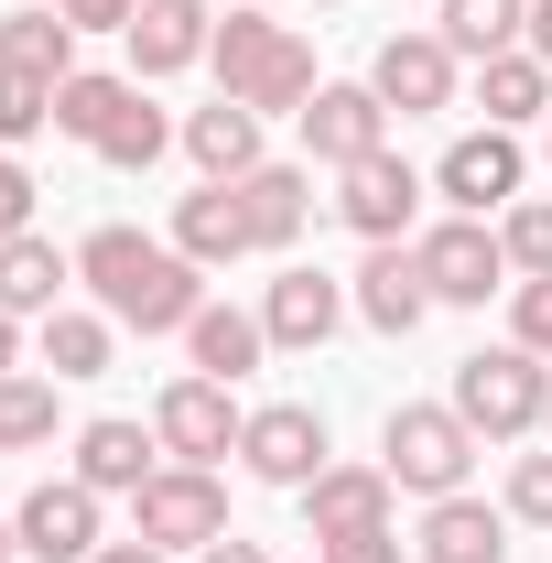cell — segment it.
Instances as JSON below:
<instances>
[{"instance_id": "14", "label": "cell", "mask_w": 552, "mask_h": 563, "mask_svg": "<svg viewBox=\"0 0 552 563\" xmlns=\"http://www.w3.org/2000/svg\"><path fill=\"white\" fill-rule=\"evenodd\" d=\"M207 44H217L207 0H141L131 11V76H185V66H207Z\"/></svg>"}, {"instance_id": "26", "label": "cell", "mask_w": 552, "mask_h": 563, "mask_svg": "<svg viewBox=\"0 0 552 563\" xmlns=\"http://www.w3.org/2000/svg\"><path fill=\"white\" fill-rule=\"evenodd\" d=\"M433 33L455 44V66L520 55V33H531V0H444V22H433Z\"/></svg>"}, {"instance_id": "30", "label": "cell", "mask_w": 552, "mask_h": 563, "mask_svg": "<svg viewBox=\"0 0 552 563\" xmlns=\"http://www.w3.org/2000/svg\"><path fill=\"white\" fill-rule=\"evenodd\" d=\"M109 368V314H44V379H98Z\"/></svg>"}, {"instance_id": "3", "label": "cell", "mask_w": 552, "mask_h": 563, "mask_svg": "<svg viewBox=\"0 0 552 563\" xmlns=\"http://www.w3.org/2000/svg\"><path fill=\"white\" fill-rule=\"evenodd\" d=\"M455 412H466L477 444H520V433H542V412H552L542 357H531V347H477V357H455Z\"/></svg>"}, {"instance_id": "10", "label": "cell", "mask_w": 552, "mask_h": 563, "mask_svg": "<svg viewBox=\"0 0 552 563\" xmlns=\"http://www.w3.org/2000/svg\"><path fill=\"white\" fill-rule=\"evenodd\" d=\"M303 152H314L325 174L390 152V98H379V87H314V98H303Z\"/></svg>"}, {"instance_id": "16", "label": "cell", "mask_w": 552, "mask_h": 563, "mask_svg": "<svg viewBox=\"0 0 552 563\" xmlns=\"http://www.w3.org/2000/svg\"><path fill=\"white\" fill-rule=\"evenodd\" d=\"M346 303H357L379 336H412L422 314H433V282H422V261L401 250V239H379V250L357 261V292H346Z\"/></svg>"}, {"instance_id": "4", "label": "cell", "mask_w": 552, "mask_h": 563, "mask_svg": "<svg viewBox=\"0 0 552 563\" xmlns=\"http://www.w3.org/2000/svg\"><path fill=\"white\" fill-rule=\"evenodd\" d=\"M379 466H390V488H412V498H455L466 466H477V433H466L455 401H401L379 422Z\"/></svg>"}, {"instance_id": "7", "label": "cell", "mask_w": 552, "mask_h": 563, "mask_svg": "<svg viewBox=\"0 0 552 563\" xmlns=\"http://www.w3.org/2000/svg\"><path fill=\"white\" fill-rule=\"evenodd\" d=\"M412 261H422V282H433V303H487V292H509V239H498L487 217H444V228H422Z\"/></svg>"}, {"instance_id": "23", "label": "cell", "mask_w": 552, "mask_h": 563, "mask_svg": "<svg viewBox=\"0 0 552 563\" xmlns=\"http://www.w3.org/2000/svg\"><path fill=\"white\" fill-rule=\"evenodd\" d=\"M185 152H196V174H207V185H239V174H261V109H239V98H207V109L185 120Z\"/></svg>"}, {"instance_id": "42", "label": "cell", "mask_w": 552, "mask_h": 563, "mask_svg": "<svg viewBox=\"0 0 552 563\" xmlns=\"http://www.w3.org/2000/svg\"><path fill=\"white\" fill-rule=\"evenodd\" d=\"M11 553H22V531H11V520H0V563H11Z\"/></svg>"}, {"instance_id": "43", "label": "cell", "mask_w": 552, "mask_h": 563, "mask_svg": "<svg viewBox=\"0 0 552 563\" xmlns=\"http://www.w3.org/2000/svg\"><path fill=\"white\" fill-rule=\"evenodd\" d=\"M22 11H55V0H22Z\"/></svg>"}, {"instance_id": "27", "label": "cell", "mask_w": 552, "mask_h": 563, "mask_svg": "<svg viewBox=\"0 0 552 563\" xmlns=\"http://www.w3.org/2000/svg\"><path fill=\"white\" fill-rule=\"evenodd\" d=\"M477 98H487V120L498 131H520V120H552V66L520 44V55H487L477 66Z\"/></svg>"}, {"instance_id": "17", "label": "cell", "mask_w": 552, "mask_h": 563, "mask_svg": "<svg viewBox=\"0 0 552 563\" xmlns=\"http://www.w3.org/2000/svg\"><path fill=\"white\" fill-rule=\"evenodd\" d=\"M152 455H163V433H152V422H87V433H76V477H87V488L98 498H141L152 488V477H163V466H152Z\"/></svg>"}, {"instance_id": "41", "label": "cell", "mask_w": 552, "mask_h": 563, "mask_svg": "<svg viewBox=\"0 0 552 563\" xmlns=\"http://www.w3.org/2000/svg\"><path fill=\"white\" fill-rule=\"evenodd\" d=\"M22 368V314H0V379Z\"/></svg>"}, {"instance_id": "35", "label": "cell", "mask_w": 552, "mask_h": 563, "mask_svg": "<svg viewBox=\"0 0 552 563\" xmlns=\"http://www.w3.org/2000/svg\"><path fill=\"white\" fill-rule=\"evenodd\" d=\"M509 520L552 531V455H520V466H509Z\"/></svg>"}, {"instance_id": "2", "label": "cell", "mask_w": 552, "mask_h": 563, "mask_svg": "<svg viewBox=\"0 0 552 563\" xmlns=\"http://www.w3.org/2000/svg\"><path fill=\"white\" fill-rule=\"evenodd\" d=\"M207 66H217V98H239V109H292L303 120V98L325 87L314 76V44L292 33V22H272V11H228L217 22V44H207Z\"/></svg>"}, {"instance_id": "20", "label": "cell", "mask_w": 552, "mask_h": 563, "mask_svg": "<svg viewBox=\"0 0 552 563\" xmlns=\"http://www.w3.org/2000/svg\"><path fill=\"white\" fill-rule=\"evenodd\" d=\"M239 217H250V250H292L303 217H314V174H303V163H261V174H239Z\"/></svg>"}, {"instance_id": "38", "label": "cell", "mask_w": 552, "mask_h": 563, "mask_svg": "<svg viewBox=\"0 0 552 563\" xmlns=\"http://www.w3.org/2000/svg\"><path fill=\"white\" fill-rule=\"evenodd\" d=\"M196 563H272V553H261V542H239V531H217V542H207Z\"/></svg>"}, {"instance_id": "22", "label": "cell", "mask_w": 552, "mask_h": 563, "mask_svg": "<svg viewBox=\"0 0 552 563\" xmlns=\"http://www.w3.org/2000/svg\"><path fill=\"white\" fill-rule=\"evenodd\" d=\"M174 250H185L196 272H228V261H250V217H239V185H196V196L174 207Z\"/></svg>"}, {"instance_id": "33", "label": "cell", "mask_w": 552, "mask_h": 563, "mask_svg": "<svg viewBox=\"0 0 552 563\" xmlns=\"http://www.w3.org/2000/svg\"><path fill=\"white\" fill-rule=\"evenodd\" d=\"M55 131V87L44 76H0V141H33Z\"/></svg>"}, {"instance_id": "46", "label": "cell", "mask_w": 552, "mask_h": 563, "mask_svg": "<svg viewBox=\"0 0 552 563\" xmlns=\"http://www.w3.org/2000/svg\"><path fill=\"white\" fill-rule=\"evenodd\" d=\"M542 141H552V131H542Z\"/></svg>"}, {"instance_id": "8", "label": "cell", "mask_w": 552, "mask_h": 563, "mask_svg": "<svg viewBox=\"0 0 552 563\" xmlns=\"http://www.w3.org/2000/svg\"><path fill=\"white\" fill-rule=\"evenodd\" d=\"M239 466L261 477V488H314L325 466H336V444H325V412H303V401H272V412H250V433H239Z\"/></svg>"}, {"instance_id": "24", "label": "cell", "mask_w": 552, "mask_h": 563, "mask_svg": "<svg viewBox=\"0 0 552 563\" xmlns=\"http://www.w3.org/2000/svg\"><path fill=\"white\" fill-rule=\"evenodd\" d=\"M185 357H196L207 379H228V390H239V379L272 357V325H261V314H239V303H207V314L185 325Z\"/></svg>"}, {"instance_id": "28", "label": "cell", "mask_w": 552, "mask_h": 563, "mask_svg": "<svg viewBox=\"0 0 552 563\" xmlns=\"http://www.w3.org/2000/svg\"><path fill=\"white\" fill-rule=\"evenodd\" d=\"M174 141H185V131H174V120L141 98V76H131V98H120V109H109V131H98V163H120V174H152Z\"/></svg>"}, {"instance_id": "5", "label": "cell", "mask_w": 552, "mask_h": 563, "mask_svg": "<svg viewBox=\"0 0 552 563\" xmlns=\"http://www.w3.org/2000/svg\"><path fill=\"white\" fill-rule=\"evenodd\" d=\"M152 433H163V455H174V466H217V455H239L250 412L228 401V379L185 368V379H163V401H152Z\"/></svg>"}, {"instance_id": "1", "label": "cell", "mask_w": 552, "mask_h": 563, "mask_svg": "<svg viewBox=\"0 0 552 563\" xmlns=\"http://www.w3.org/2000/svg\"><path fill=\"white\" fill-rule=\"evenodd\" d=\"M76 282L98 292L109 325H141V336H185L207 314V272L174 239H141V228H87L76 239Z\"/></svg>"}, {"instance_id": "6", "label": "cell", "mask_w": 552, "mask_h": 563, "mask_svg": "<svg viewBox=\"0 0 552 563\" xmlns=\"http://www.w3.org/2000/svg\"><path fill=\"white\" fill-rule=\"evenodd\" d=\"M131 531L152 542V553H207L217 531H228V488H217V466H163V477L131 498Z\"/></svg>"}, {"instance_id": "11", "label": "cell", "mask_w": 552, "mask_h": 563, "mask_svg": "<svg viewBox=\"0 0 552 563\" xmlns=\"http://www.w3.org/2000/svg\"><path fill=\"white\" fill-rule=\"evenodd\" d=\"M336 217L379 250V239H401V228L422 217V174L401 163V152H368V163H346V174H336Z\"/></svg>"}, {"instance_id": "9", "label": "cell", "mask_w": 552, "mask_h": 563, "mask_svg": "<svg viewBox=\"0 0 552 563\" xmlns=\"http://www.w3.org/2000/svg\"><path fill=\"white\" fill-rule=\"evenodd\" d=\"M433 185H444L455 217H509V207H520V131H498V120L466 131L444 163H433Z\"/></svg>"}, {"instance_id": "32", "label": "cell", "mask_w": 552, "mask_h": 563, "mask_svg": "<svg viewBox=\"0 0 552 563\" xmlns=\"http://www.w3.org/2000/svg\"><path fill=\"white\" fill-rule=\"evenodd\" d=\"M498 239H509V272L520 282H552V196H520L498 217Z\"/></svg>"}, {"instance_id": "31", "label": "cell", "mask_w": 552, "mask_h": 563, "mask_svg": "<svg viewBox=\"0 0 552 563\" xmlns=\"http://www.w3.org/2000/svg\"><path fill=\"white\" fill-rule=\"evenodd\" d=\"M120 98H131V76H87V66H76L66 87H55V131L98 152V131H109V109H120Z\"/></svg>"}, {"instance_id": "25", "label": "cell", "mask_w": 552, "mask_h": 563, "mask_svg": "<svg viewBox=\"0 0 552 563\" xmlns=\"http://www.w3.org/2000/svg\"><path fill=\"white\" fill-rule=\"evenodd\" d=\"M0 76L66 87V76H76V22H66V11H0Z\"/></svg>"}, {"instance_id": "36", "label": "cell", "mask_w": 552, "mask_h": 563, "mask_svg": "<svg viewBox=\"0 0 552 563\" xmlns=\"http://www.w3.org/2000/svg\"><path fill=\"white\" fill-rule=\"evenodd\" d=\"M314 563H401V531H336L314 542Z\"/></svg>"}, {"instance_id": "21", "label": "cell", "mask_w": 552, "mask_h": 563, "mask_svg": "<svg viewBox=\"0 0 552 563\" xmlns=\"http://www.w3.org/2000/svg\"><path fill=\"white\" fill-rule=\"evenodd\" d=\"M66 282H76V250H55L44 228H22L0 250V314H66Z\"/></svg>"}, {"instance_id": "44", "label": "cell", "mask_w": 552, "mask_h": 563, "mask_svg": "<svg viewBox=\"0 0 552 563\" xmlns=\"http://www.w3.org/2000/svg\"><path fill=\"white\" fill-rule=\"evenodd\" d=\"M239 11H261V0H239Z\"/></svg>"}, {"instance_id": "13", "label": "cell", "mask_w": 552, "mask_h": 563, "mask_svg": "<svg viewBox=\"0 0 552 563\" xmlns=\"http://www.w3.org/2000/svg\"><path fill=\"white\" fill-rule=\"evenodd\" d=\"M368 87L390 98V120H422V109H455V44L444 33H390Z\"/></svg>"}, {"instance_id": "12", "label": "cell", "mask_w": 552, "mask_h": 563, "mask_svg": "<svg viewBox=\"0 0 552 563\" xmlns=\"http://www.w3.org/2000/svg\"><path fill=\"white\" fill-rule=\"evenodd\" d=\"M11 531H22L33 563H87L98 553V488L87 477H44V488L11 509Z\"/></svg>"}, {"instance_id": "15", "label": "cell", "mask_w": 552, "mask_h": 563, "mask_svg": "<svg viewBox=\"0 0 552 563\" xmlns=\"http://www.w3.org/2000/svg\"><path fill=\"white\" fill-rule=\"evenodd\" d=\"M261 325H272V347H325V336H336L346 325V282H325V272H303V261H292V272H272V292H261Z\"/></svg>"}, {"instance_id": "39", "label": "cell", "mask_w": 552, "mask_h": 563, "mask_svg": "<svg viewBox=\"0 0 552 563\" xmlns=\"http://www.w3.org/2000/svg\"><path fill=\"white\" fill-rule=\"evenodd\" d=\"M87 563H174V553H152V542H141V531H131V542H98V553H87Z\"/></svg>"}, {"instance_id": "34", "label": "cell", "mask_w": 552, "mask_h": 563, "mask_svg": "<svg viewBox=\"0 0 552 563\" xmlns=\"http://www.w3.org/2000/svg\"><path fill=\"white\" fill-rule=\"evenodd\" d=\"M509 347L552 357V282H509Z\"/></svg>"}, {"instance_id": "37", "label": "cell", "mask_w": 552, "mask_h": 563, "mask_svg": "<svg viewBox=\"0 0 552 563\" xmlns=\"http://www.w3.org/2000/svg\"><path fill=\"white\" fill-rule=\"evenodd\" d=\"M55 11H66L76 33H131V11H141V0H55Z\"/></svg>"}, {"instance_id": "29", "label": "cell", "mask_w": 552, "mask_h": 563, "mask_svg": "<svg viewBox=\"0 0 552 563\" xmlns=\"http://www.w3.org/2000/svg\"><path fill=\"white\" fill-rule=\"evenodd\" d=\"M55 390H66V379H33V368H11V379H0V455L55 444Z\"/></svg>"}, {"instance_id": "45", "label": "cell", "mask_w": 552, "mask_h": 563, "mask_svg": "<svg viewBox=\"0 0 552 563\" xmlns=\"http://www.w3.org/2000/svg\"><path fill=\"white\" fill-rule=\"evenodd\" d=\"M542 433H552V412H542Z\"/></svg>"}, {"instance_id": "18", "label": "cell", "mask_w": 552, "mask_h": 563, "mask_svg": "<svg viewBox=\"0 0 552 563\" xmlns=\"http://www.w3.org/2000/svg\"><path fill=\"white\" fill-rule=\"evenodd\" d=\"M390 509H401L390 466H325V477L303 488V520H314V542H336V531H390Z\"/></svg>"}, {"instance_id": "19", "label": "cell", "mask_w": 552, "mask_h": 563, "mask_svg": "<svg viewBox=\"0 0 552 563\" xmlns=\"http://www.w3.org/2000/svg\"><path fill=\"white\" fill-rule=\"evenodd\" d=\"M422 563H509V509L487 498H422Z\"/></svg>"}, {"instance_id": "40", "label": "cell", "mask_w": 552, "mask_h": 563, "mask_svg": "<svg viewBox=\"0 0 552 563\" xmlns=\"http://www.w3.org/2000/svg\"><path fill=\"white\" fill-rule=\"evenodd\" d=\"M520 44H531V55L552 66V0H531V33H520Z\"/></svg>"}]
</instances>
